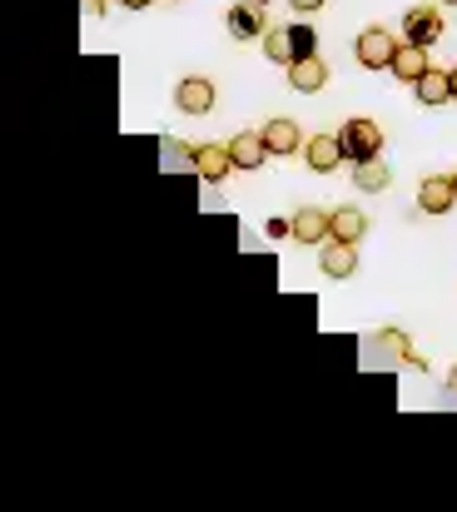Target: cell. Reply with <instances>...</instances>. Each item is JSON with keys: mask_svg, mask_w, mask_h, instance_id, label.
I'll list each match as a JSON object with an SVG mask.
<instances>
[{"mask_svg": "<svg viewBox=\"0 0 457 512\" xmlns=\"http://www.w3.org/2000/svg\"><path fill=\"white\" fill-rule=\"evenodd\" d=\"M338 140H343V155H348V165L383 155V130H378V120H368V115L348 120V125L338 130Z\"/></svg>", "mask_w": 457, "mask_h": 512, "instance_id": "cell-1", "label": "cell"}, {"mask_svg": "<svg viewBox=\"0 0 457 512\" xmlns=\"http://www.w3.org/2000/svg\"><path fill=\"white\" fill-rule=\"evenodd\" d=\"M353 55H358V65H363V70H388V65H393V55H398V40H393L383 25H368V30L353 40Z\"/></svg>", "mask_w": 457, "mask_h": 512, "instance_id": "cell-2", "label": "cell"}, {"mask_svg": "<svg viewBox=\"0 0 457 512\" xmlns=\"http://www.w3.org/2000/svg\"><path fill=\"white\" fill-rule=\"evenodd\" d=\"M174 105L184 115H209L214 110V80L209 75H184L179 90H174Z\"/></svg>", "mask_w": 457, "mask_h": 512, "instance_id": "cell-3", "label": "cell"}, {"mask_svg": "<svg viewBox=\"0 0 457 512\" xmlns=\"http://www.w3.org/2000/svg\"><path fill=\"white\" fill-rule=\"evenodd\" d=\"M304 160H308V170L313 174H333L338 165H348L338 135H313V140H304Z\"/></svg>", "mask_w": 457, "mask_h": 512, "instance_id": "cell-4", "label": "cell"}, {"mask_svg": "<svg viewBox=\"0 0 457 512\" xmlns=\"http://www.w3.org/2000/svg\"><path fill=\"white\" fill-rule=\"evenodd\" d=\"M189 165H194V174H199L204 184H224L229 170H234V155H229V145H199Z\"/></svg>", "mask_w": 457, "mask_h": 512, "instance_id": "cell-5", "label": "cell"}, {"mask_svg": "<svg viewBox=\"0 0 457 512\" xmlns=\"http://www.w3.org/2000/svg\"><path fill=\"white\" fill-rule=\"evenodd\" d=\"M318 264H323L328 279H353V274H358V244H348V239H328L323 254H318Z\"/></svg>", "mask_w": 457, "mask_h": 512, "instance_id": "cell-6", "label": "cell"}, {"mask_svg": "<svg viewBox=\"0 0 457 512\" xmlns=\"http://www.w3.org/2000/svg\"><path fill=\"white\" fill-rule=\"evenodd\" d=\"M289 85H294L299 95H318V90L328 85V65H323L318 50H313V55H299V60L289 65Z\"/></svg>", "mask_w": 457, "mask_h": 512, "instance_id": "cell-7", "label": "cell"}, {"mask_svg": "<svg viewBox=\"0 0 457 512\" xmlns=\"http://www.w3.org/2000/svg\"><path fill=\"white\" fill-rule=\"evenodd\" d=\"M453 204H457V184H453V179L428 174V179L418 184V209H423V214H448Z\"/></svg>", "mask_w": 457, "mask_h": 512, "instance_id": "cell-8", "label": "cell"}, {"mask_svg": "<svg viewBox=\"0 0 457 512\" xmlns=\"http://www.w3.org/2000/svg\"><path fill=\"white\" fill-rule=\"evenodd\" d=\"M388 70L398 75V85H418V80H423V70H428V45H418V40H403Z\"/></svg>", "mask_w": 457, "mask_h": 512, "instance_id": "cell-9", "label": "cell"}, {"mask_svg": "<svg viewBox=\"0 0 457 512\" xmlns=\"http://www.w3.org/2000/svg\"><path fill=\"white\" fill-rule=\"evenodd\" d=\"M264 30H269L264 5H254V0L229 5V35H234V40H254V35H264Z\"/></svg>", "mask_w": 457, "mask_h": 512, "instance_id": "cell-10", "label": "cell"}, {"mask_svg": "<svg viewBox=\"0 0 457 512\" xmlns=\"http://www.w3.org/2000/svg\"><path fill=\"white\" fill-rule=\"evenodd\" d=\"M264 145H269V155H294V150H304V135H299V125L289 120V115H279V120H269L264 130Z\"/></svg>", "mask_w": 457, "mask_h": 512, "instance_id": "cell-11", "label": "cell"}, {"mask_svg": "<svg viewBox=\"0 0 457 512\" xmlns=\"http://www.w3.org/2000/svg\"><path fill=\"white\" fill-rule=\"evenodd\" d=\"M229 155H234V170H259V165L269 160V145H264V135L239 130V135L229 140Z\"/></svg>", "mask_w": 457, "mask_h": 512, "instance_id": "cell-12", "label": "cell"}, {"mask_svg": "<svg viewBox=\"0 0 457 512\" xmlns=\"http://www.w3.org/2000/svg\"><path fill=\"white\" fill-rule=\"evenodd\" d=\"M289 224H294V239H299V244H323V239H328V224H333V214H323L318 204H304V209H299Z\"/></svg>", "mask_w": 457, "mask_h": 512, "instance_id": "cell-13", "label": "cell"}, {"mask_svg": "<svg viewBox=\"0 0 457 512\" xmlns=\"http://www.w3.org/2000/svg\"><path fill=\"white\" fill-rule=\"evenodd\" d=\"M438 35H443V10H438V5H413V10H408V40L433 45Z\"/></svg>", "mask_w": 457, "mask_h": 512, "instance_id": "cell-14", "label": "cell"}, {"mask_svg": "<svg viewBox=\"0 0 457 512\" xmlns=\"http://www.w3.org/2000/svg\"><path fill=\"white\" fill-rule=\"evenodd\" d=\"M363 234H368V214H363V209H353V204L333 209L328 239H348V244H363Z\"/></svg>", "mask_w": 457, "mask_h": 512, "instance_id": "cell-15", "label": "cell"}, {"mask_svg": "<svg viewBox=\"0 0 457 512\" xmlns=\"http://www.w3.org/2000/svg\"><path fill=\"white\" fill-rule=\"evenodd\" d=\"M413 95H418V105H443V100H453V75L448 70H423V80L413 85Z\"/></svg>", "mask_w": 457, "mask_h": 512, "instance_id": "cell-16", "label": "cell"}, {"mask_svg": "<svg viewBox=\"0 0 457 512\" xmlns=\"http://www.w3.org/2000/svg\"><path fill=\"white\" fill-rule=\"evenodd\" d=\"M388 179H393V174H388V165H383L378 155L353 165V189H363V194H378V189H388Z\"/></svg>", "mask_w": 457, "mask_h": 512, "instance_id": "cell-17", "label": "cell"}, {"mask_svg": "<svg viewBox=\"0 0 457 512\" xmlns=\"http://www.w3.org/2000/svg\"><path fill=\"white\" fill-rule=\"evenodd\" d=\"M264 55H269L274 65H294V60H299V50H294V35H289L284 25H269V30H264Z\"/></svg>", "mask_w": 457, "mask_h": 512, "instance_id": "cell-18", "label": "cell"}, {"mask_svg": "<svg viewBox=\"0 0 457 512\" xmlns=\"http://www.w3.org/2000/svg\"><path fill=\"white\" fill-rule=\"evenodd\" d=\"M289 35H294V50H299V55H313V30H304V25H294Z\"/></svg>", "mask_w": 457, "mask_h": 512, "instance_id": "cell-19", "label": "cell"}, {"mask_svg": "<svg viewBox=\"0 0 457 512\" xmlns=\"http://www.w3.org/2000/svg\"><path fill=\"white\" fill-rule=\"evenodd\" d=\"M289 5H294V10H304V15H313V10H323L328 0H289Z\"/></svg>", "mask_w": 457, "mask_h": 512, "instance_id": "cell-20", "label": "cell"}, {"mask_svg": "<svg viewBox=\"0 0 457 512\" xmlns=\"http://www.w3.org/2000/svg\"><path fill=\"white\" fill-rule=\"evenodd\" d=\"M80 5H85V15H95V20L105 15V0H80Z\"/></svg>", "mask_w": 457, "mask_h": 512, "instance_id": "cell-21", "label": "cell"}, {"mask_svg": "<svg viewBox=\"0 0 457 512\" xmlns=\"http://www.w3.org/2000/svg\"><path fill=\"white\" fill-rule=\"evenodd\" d=\"M125 10H145V5H154V0H120Z\"/></svg>", "mask_w": 457, "mask_h": 512, "instance_id": "cell-22", "label": "cell"}, {"mask_svg": "<svg viewBox=\"0 0 457 512\" xmlns=\"http://www.w3.org/2000/svg\"><path fill=\"white\" fill-rule=\"evenodd\" d=\"M448 393H457V363L448 368Z\"/></svg>", "mask_w": 457, "mask_h": 512, "instance_id": "cell-23", "label": "cell"}, {"mask_svg": "<svg viewBox=\"0 0 457 512\" xmlns=\"http://www.w3.org/2000/svg\"><path fill=\"white\" fill-rule=\"evenodd\" d=\"M448 75H453V100H457V70H448Z\"/></svg>", "mask_w": 457, "mask_h": 512, "instance_id": "cell-24", "label": "cell"}, {"mask_svg": "<svg viewBox=\"0 0 457 512\" xmlns=\"http://www.w3.org/2000/svg\"><path fill=\"white\" fill-rule=\"evenodd\" d=\"M443 5H457V0H443Z\"/></svg>", "mask_w": 457, "mask_h": 512, "instance_id": "cell-25", "label": "cell"}, {"mask_svg": "<svg viewBox=\"0 0 457 512\" xmlns=\"http://www.w3.org/2000/svg\"><path fill=\"white\" fill-rule=\"evenodd\" d=\"M169 5H179V0H169Z\"/></svg>", "mask_w": 457, "mask_h": 512, "instance_id": "cell-26", "label": "cell"}, {"mask_svg": "<svg viewBox=\"0 0 457 512\" xmlns=\"http://www.w3.org/2000/svg\"><path fill=\"white\" fill-rule=\"evenodd\" d=\"M453 184H457V174H453Z\"/></svg>", "mask_w": 457, "mask_h": 512, "instance_id": "cell-27", "label": "cell"}]
</instances>
